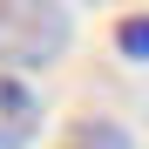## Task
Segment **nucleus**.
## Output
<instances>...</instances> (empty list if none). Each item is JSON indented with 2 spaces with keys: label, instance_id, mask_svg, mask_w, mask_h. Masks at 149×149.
Returning a JSON list of instances; mask_svg holds the SVG:
<instances>
[{
  "label": "nucleus",
  "instance_id": "4",
  "mask_svg": "<svg viewBox=\"0 0 149 149\" xmlns=\"http://www.w3.org/2000/svg\"><path fill=\"white\" fill-rule=\"evenodd\" d=\"M115 47L149 68V14H129V20H122V27H115Z\"/></svg>",
  "mask_w": 149,
  "mask_h": 149
},
{
  "label": "nucleus",
  "instance_id": "3",
  "mask_svg": "<svg viewBox=\"0 0 149 149\" xmlns=\"http://www.w3.org/2000/svg\"><path fill=\"white\" fill-rule=\"evenodd\" d=\"M61 149H129V129H115L109 115H81V122L68 129Z\"/></svg>",
  "mask_w": 149,
  "mask_h": 149
},
{
  "label": "nucleus",
  "instance_id": "1",
  "mask_svg": "<svg viewBox=\"0 0 149 149\" xmlns=\"http://www.w3.org/2000/svg\"><path fill=\"white\" fill-rule=\"evenodd\" d=\"M68 34L74 20L61 0H0V68H47Z\"/></svg>",
  "mask_w": 149,
  "mask_h": 149
},
{
  "label": "nucleus",
  "instance_id": "2",
  "mask_svg": "<svg viewBox=\"0 0 149 149\" xmlns=\"http://www.w3.org/2000/svg\"><path fill=\"white\" fill-rule=\"evenodd\" d=\"M41 136V102L14 68H0V149H27Z\"/></svg>",
  "mask_w": 149,
  "mask_h": 149
}]
</instances>
